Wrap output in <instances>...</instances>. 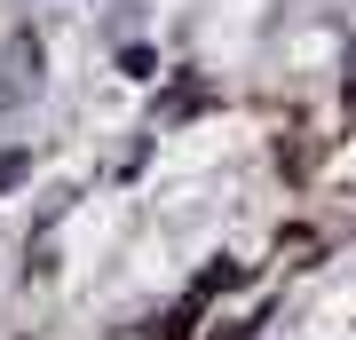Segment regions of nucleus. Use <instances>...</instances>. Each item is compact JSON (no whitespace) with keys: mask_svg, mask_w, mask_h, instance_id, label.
I'll return each mask as SVG.
<instances>
[{"mask_svg":"<svg viewBox=\"0 0 356 340\" xmlns=\"http://www.w3.org/2000/svg\"><path fill=\"white\" fill-rule=\"evenodd\" d=\"M40 79H48L40 32H8V48H0V111H24V103L40 95Z\"/></svg>","mask_w":356,"mask_h":340,"instance_id":"1","label":"nucleus"},{"mask_svg":"<svg viewBox=\"0 0 356 340\" xmlns=\"http://www.w3.org/2000/svg\"><path fill=\"white\" fill-rule=\"evenodd\" d=\"M24 175H32V151H8V159H0V190H16Z\"/></svg>","mask_w":356,"mask_h":340,"instance_id":"2","label":"nucleus"},{"mask_svg":"<svg viewBox=\"0 0 356 340\" xmlns=\"http://www.w3.org/2000/svg\"><path fill=\"white\" fill-rule=\"evenodd\" d=\"M119 63H127L135 79H151V72H159V56H151V48H119Z\"/></svg>","mask_w":356,"mask_h":340,"instance_id":"3","label":"nucleus"}]
</instances>
